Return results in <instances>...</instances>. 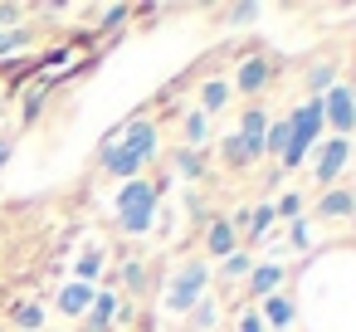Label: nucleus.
I'll list each match as a JSON object with an SVG mask.
<instances>
[{
    "instance_id": "26",
    "label": "nucleus",
    "mask_w": 356,
    "mask_h": 332,
    "mask_svg": "<svg viewBox=\"0 0 356 332\" xmlns=\"http://www.w3.org/2000/svg\"><path fill=\"white\" fill-rule=\"evenodd\" d=\"M239 332H264V322H259L254 313H244V317H239Z\"/></svg>"
},
{
    "instance_id": "10",
    "label": "nucleus",
    "mask_w": 356,
    "mask_h": 332,
    "mask_svg": "<svg viewBox=\"0 0 356 332\" xmlns=\"http://www.w3.org/2000/svg\"><path fill=\"white\" fill-rule=\"evenodd\" d=\"M268 74H273V64H268V59H249V64L239 69V93L264 88V84H268Z\"/></svg>"
},
{
    "instance_id": "14",
    "label": "nucleus",
    "mask_w": 356,
    "mask_h": 332,
    "mask_svg": "<svg viewBox=\"0 0 356 332\" xmlns=\"http://www.w3.org/2000/svg\"><path fill=\"white\" fill-rule=\"evenodd\" d=\"M264 317H268L273 327H288V322H293V303H288V298H264Z\"/></svg>"
},
{
    "instance_id": "15",
    "label": "nucleus",
    "mask_w": 356,
    "mask_h": 332,
    "mask_svg": "<svg viewBox=\"0 0 356 332\" xmlns=\"http://www.w3.org/2000/svg\"><path fill=\"white\" fill-rule=\"evenodd\" d=\"M264 152H273V157H283V152H288V118H283V122H273V127L264 132Z\"/></svg>"
},
{
    "instance_id": "23",
    "label": "nucleus",
    "mask_w": 356,
    "mask_h": 332,
    "mask_svg": "<svg viewBox=\"0 0 356 332\" xmlns=\"http://www.w3.org/2000/svg\"><path fill=\"white\" fill-rule=\"evenodd\" d=\"M25 45V30H15V35H0V54H10V49H20Z\"/></svg>"
},
{
    "instance_id": "7",
    "label": "nucleus",
    "mask_w": 356,
    "mask_h": 332,
    "mask_svg": "<svg viewBox=\"0 0 356 332\" xmlns=\"http://www.w3.org/2000/svg\"><path fill=\"white\" fill-rule=\"evenodd\" d=\"M346 166V137H332L322 142V157H317V181H337V171Z\"/></svg>"
},
{
    "instance_id": "16",
    "label": "nucleus",
    "mask_w": 356,
    "mask_h": 332,
    "mask_svg": "<svg viewBox=\"0 0 356 332\" xmlns=\"http://www.w3.org/2000/svg\"><path fill=\"white\" fill-rule=\"evenodd\" d=\"M200 103H205V113H220V108L229 103V84H205Z\"/></svg>"
},
{
    "instance_id": "1",
    "label": "nucleus",
    "mask_w": 356,
    "mask_h": 332,
    "mask_svg": "<svg viewBox=\"0 0 356 332\" xmlns=\"http://www.w3.org/2000/svg\"><path fill=\"white\" fill-rule=\"evenodd\" d=\"M152 152H156V127L152 122H132V127H122L118 137L103 142V166L113 176H137L152 161Z\"/></svg>"
},
{
    "instance_id": "8",
    "label": "nucleus",
    "mask_w": 356,
    "mask_h": 332,
    "mask_svg": "<svg viewBox=\"0 0 356 332\" xmlns=\"http://www.w3.org/2000/svg\"><path fill=\"white\" fill-rule=\"evenodd\" d=\"M278 283H283V264H259V269H249V288H254V298H273Z\"/></svg>"
},
{
    "instance_id": "3",
    "label": "nucleus",
    "mask_w": 356,
    "mask_h": 332,
    "mask_svg": "<svg viewBox=\"0 0 356 332\" xmlns=\"http://www.w3.org/2000/svg\"><path fill=\"white\" fill-rule=\"evenodd\" d=\"M152 215H156V186L127 181V186L118 191V220H122V230H127V235H142V230L152 225Z\"/></svg>"
},
{
    "instance_id": "11",
    "label": "nucleus",
    "mask_w": 356,
    "mask_h": 332,
    "mask_svg": "<svg viewBox=\"0 0 356 332\" xmlns=\"http://www.w3.org/2000/svg\"><path fill=\"white\" fill-rule=\"evenodd\" d=\"M93 293H98L93 283H69V288L59 293V308H64V313H83V308H93Z\"/></svg>"
},
{
    "instance_id": "9",
    "label": "nucleus",
    "mask_w": 356,
    "mask_h": 332,
    "mask_svg": "<svg viewBox=\"0 0 356 332\" xmlns=\"http://www.w3.org/2000/svg\"><path fill=\"white\" fill-rule=\"evenodd\" d=\"M205 244H210V254L229 259V254H234V220H215L210 235H205Z\"/></svg>"
},
{
    "instance_id": "20",
    "label": "nucleus",
    "mask_w": 356,
    "mask_h": 332,
    "mask_svg": "<svg viewBox=\"0 0 356 332\" xmlns=\"http://www.w3.org/2000/svg\"><path fill=\"white\" fill-rule=\"evenodd\" d=\"M225 274H229V278H244V274H249V254H239V249H234V254L225 259Z\"/></svg>"
},
{
    "instance_id": "18",
    "label": "nucleus",
    "mask_w": 356,
    "mask_h": 332,
    "mask_svg": "<svg viewBox=\"0 0 356 332\" xmlns=\"http://www.w3.org/2000/svg\"><path fill=\"white\" fill-rule=\"evenodd\" d=\"M15 322H20V327H30V332H35V327H40V322H44V308H40V303H25V308H15Z\"/></svg>"
},
{
    "instance_id": "6",
    "label": "nucleus",
    "mask_w": 356,
    "mask_h": 332,
    "mask_svg": "<svg viewBox=\"0 0 356 332\" xmlns=\"http://www.w3.org/2000/svg\"><path fill=\"white\" fill-rule=\"evenodd\" d=\"M322 122H332V127H337V137H346V132H351V122H356L351 88H332V93L322 98Z\"/></svg>"
},
{
    "instance_id": "12",
    "label": "nucleus",
    "mask_w": 356,
    "mask_h": 332,
    "mask_svg": "<svg viewBox=\"0 0 356 332\" xmlns=\"http://www.w3.org/2000/svg\"><path fill=\"white\" fill-rule=\"evenodd\" d=\"M351 205H356V200H351V191H332V196H322L317 215H322V220H346V215H351Z\"/></svg>"
},
{
    "instance_id": "25",
    "label": "nucleus",
    "mask_w": 356,
    "mask_h": 332,
    "mask_svg": "<svg viewBox=\"0 0 356 332\" xmlns=\"http://www.w3.org/2000/svg\"><path fill=\"white\" fill-rule=\"evenodd\" d=\"M254 10H259V6H234L229 20H234V25H239V20H254Z\"/></svg>"
},
{
    "instance_id": "21",
    "label": "nucleus",
    "mask_w": 356,
    "mask_h": 332,
    "mask_svg": "<svg viewBox=\"0 0 356 332\" xmlns=\"http://www.w3.org/2000/svg\"><path fill=\"white\" fill-rule=\"evenodd\" d=\"M98 269H103V259H98V254H83V259H79V283H88Z\"/></svg>"
},
{
    "instance_id": "17",
    "label": "nucleus",
    "mask_w": 356,
    "mask_h": 332,
    "mask_svg": "<svg viewBox=\"0 0 356 332\" xmlns=\"http://www.w3.org/2000/svg\"><path fill=\"white\" fill-rule=\"evenodd\" d=\"M186 137H191L195 147L210 137V122H205V113H191V118H186Z\"/></svg>"
},
{
    "instance_id": "2",
    "label": "nucleus",
    "mask_w": 356,
    "mask_h": 332,
    "mask_svg": "<svg viewBox=\"0 0 356 332\" xmlns=\"http://www.w3.org/2000/svg\"><path fill=\"white\" fill-rule=\"evenodd\" d=\"M317 132H322V98H307V103L288 118V152H283V166H298V161L312 152Z\"/></svg>"
},
{
    "instance_id": "19",
    "label": "nucleus",
    "mask_w": 356,
    "mask_h": 332,
    "mask_svg": "<svg viewBox=\"0 0 356 332\" xmlns=\"http://www.w3.org/2000/svg\"><path fill=\"white\" fill-rule=\"evenodd\" d=\"M268 225H273V210H268V205H259V210H254V220H249V235H268Z\"/></svg>"
},
{
    "instance_id": "4",
    "label": "nucleus",
    "mask_w": 356,
    "mask_h": 332,
    "mask_svg": "<svg viewBox=\"0 0 356 332\" xmlns=\"http://www.w3.org/2000/svg\"><path fill=\"white\" fill-rule=\"evenodd\" d=\"M264 132H268V118L254 108V113H244V127L225 142V157L234 161V166H249L254 157H264Z\"/></svg>"
},
{
    "instance_id": "22",
    "label": "nucleus",
    "mask_w": 356,
    "mask_h": 332,
    "mask_svg": "<svg viewBox=\"0 0 356 332\" xmlns=\"http://www.w3.org/2000/svg\"><path fill=\"white\" fill-rule=\"evenodd\" d=\"M307 84H312V88H332V64H317V69L307 74Z\"/></svg>"
},
{
    "instance_id": "24",
    "label": "nucleus",
    "mask_w": 356,
    "mask_h": 332,
    "mask_svg": "<svg viewBox=\"0 0 356 332\" xmlns=\"http://www.w3.org/2000/svg\"><path fill=\"white\" fill-rule=\"evenodd\" d=\"M181 171L195 176V171H200V157H195V152H181Z\"/></svg>"
},
{
    "instance_id": "27",
    "label": "nucleus",
    "mask_w": 356,
    "mask_h": 332,
    "mask_svg": "<svg viewBox=\"0 0 356 332\" xmlns=\"http://www.w3.org/2000/svg\"><path fill=\"white\" fill-rule=\"evenodd\" d=\"M0 161H6V142H0Z\"/></svg>"
},
{
    "instance_id": "5",
    "label": "nucleus",
    "mask_w": 356,
    "mask_h": 332,
    "mask_svg": "<svg viewBox=\"0 0 356 332\" xmlns=\"http://www.w3.org/2000/svg\"><path fill=\"white\" fill-rule=\"evenodd\" d=\"M205 264H186L176 278H171V293H166V308L171 313H191L195 303H200V293H205Z\"/></svg>"
},
{
    "instance_id": "13",
    "label": "nucleus",
    "mask_w": 356,
    "mask_h": 332,
    "mask_svg": "<svg viewBox=\"0 0 356 332\" xmlns=\"http://www.w3.org/2000/svg\"><path fill=\"white\" fill-rule=\"evenodd\" d=\"M113 308H118V298H113V293H93V317H88V327H93V332H103V327H108V317H113Z\"/></svg>"
}]
</instances>
